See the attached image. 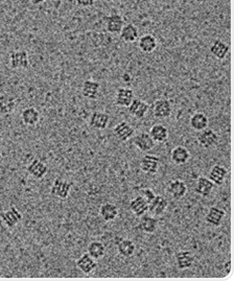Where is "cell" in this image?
Segmentation results:
<instances>
[{
	"label": "cell",
	"mask_w": 234,
	"mask_h": 281,
	"mask_svg": "<svg viewBox=\"0 0 234 281\" xmlns=\"http://www.w3.org/2000/svg\"><path fill=\"white\" fill-rule=\"evenodd\" d=\"M158 225H159L158 219L144 215L141 217L138 226L140 231H142L143 233L153 234L154 232H156V230H157Z\"/></svg>",
	"instance_id": "30"
},
{
	"label": "cell",
	"mask_w": 234,
	"mask_h": 281,
	"mask_svg": "<svg viewBox=\"0 0 234 281\" xmlns=\"http://www.w3.org/2000/svg\"><path fill=\"white\" fill-rule=\"evenodd\" d=\"M169 207V201L164 196H155L149 203V211L154 216H162Z\"/></svg>",
	"instance_id": "20"
},
{
	"label": "cell",
	"mask_w": 234,
	"mask_h": 281,
	"mask_svg": "<svg viewBox=\"0 0 234 281\" xmlns=\"http://www.w3.org/2000/svg\"><path fill=\"white\" fill-rule=\"evenodd\" d=\"M114 136L117 138V140L121 142H126L130 140L134 134H135V130L130 125L128 121H120L113 129Z\"/></svg>",
	"instance_id": "10"
},
{
	"label": "cell",
	"mask_w": 234,
	"mask_h": 281,
	"mask_svg": "<svg viewBox=\"0 0 234 281\" xmlns=\"http://www.w3.org/2000/svg\"><path fill=\"white\" fill-rule=\"evenodd\" d=\"M189 125H191V127L195 131L200 132L208 128L209 119L204 113H202V112H197V113H195L191 117V119H189Z\"/></svg>",
	"instance_id": "34"
},
{
	"label": "cell",
	"mask_w": 234,
	"mask_h": 281,
	"mask_svg": "<svg viewBox=\"0 0 234 281\" xmlns=\"http://www.w3.org/2000/svg\"><path fill=\"white\" fill-rule=\"evenodd\" d=\"M129 208L134 216L137 218H141L149 211V203L146 199L138 195L137 197L131 200Z\"/></svg>",
	"instance_id": "15"
},
{
	"label": "cell",
	"mask_w": 234,
	"mask_h": 281,
	"mask_svg": "<svg viewBox=\"0 0 234 281\" xmlns=\"http://www.w3.org/2000/svg\"><path fill=\"white\" fill-rule=\"evenodd\" d=\"M119 36H120V39L124 42L133 43L138 39L139 30L134 24L128 23V24H125L124 27H122V29L119 32Z\"/></svg>",
	"instance_id": "31"
},
{
	"label": "cell",
	"mask_w": 234,
	"mask_h": 281,
	"mask_svg": "<svg viewBox=\"0 0 234 281\" xmlns=\"http://www.w3.org/2000/svg\"><path fill=\"white\" fill-rule=\"evenodd\" d=\"M138 47L144 53H152L158 47V41L151 33H146L139 38Z\"/></svg>",
	"instance_id": "23"
},
{
	"label": "cell",
	"mask_w": 234,
	"mask_h": 281,
	"mask_svg": "<svg viewBox=\"0 0 234 281\" xmlns=\"http://www.w3.org/2000/svg\"><path fill=\"white\" fill-rule=\"evenodd\" d=\"M149 134L155 143H164L169 139V129L162 123H155L150 129Z\"/></svg>",
	"instance_id": "27"
},
{
	"label": "cell",
	"mask_w": 234,
	"mask_h": 281,
	"mask_svg": "<svg viewBox=\"0 0 234 281\" xmlns=\"http://www.w3.org/2000/svg\"><path fill=\"white\" fill-rule=\"evenodd\" d=\"M226 217V212L218 206H211L205 216V222L213 227H220L224 218Z\"/></svg>",
	"instance_id": "12"
},
{
	"label": "cell",
	"mask_w": 234,
	"mask_h": 281,
	"mask_svg": "<svg viewBox=\"0 0 234 281\" xmlns=\"http://www.w3.org/2000/svg\"><path fill=\"white\" fill-rule=\"evenodd\" d=\"M98 213H99L100 218H102L105 222L109 223V222H113L117 218L119 210L115 204L107 202V203L100 205Z\"/></svg>",
	"instance_id": "29"
},
{
	"label": "cell",
	"mask_w": 234,
	"mask_h": 281,
	"mask_svg": "<svg viewBox=\"0 0 234 281\" xmlns=\"http://www.w3.org/2000/svg\"><path fill=\"white\" fill-rule=\"evenodd\" d=\"M134 145L140 151L143 153H147L152 151L155 148V141L152 139V137L150 136L149 133L146 132H142L137 134L135 137H134Z\"/></svg>",
	"instance_id": "13"
},
{
	"label": "cell",
	"mask_w": 234,
	"mask_h": 281,
	"mask_svg": "<svg viewBox=\"0 0 234 281\" xmlns=\"http://www.w3.org/2000/svg\"><path fill=\"white\" fill-rule=\"evenodd\" d=\"M41 119V113L35 107L25 108L21 112V120L25 126L35 127L37 126Z\"/></svg>",
	"instance_id": "19"
},
{
	"label": "cell",
	"mask_w": 234,
	"mask_h": 281,
	"mask_svg": "<svg viewBox=\"0 0 234 281\" xmlns=\"http://www.w3.org/2000/svg\"><path fill=\"white\" fill-rule=\"evenodd\" d=\"M9 67L13 70H24L29 67V55L24 49L13 50L9 53Z\"/></svg>",
	"instance_id": "1"
},
{
	"label": "cell",
	"mask_w": 234,
	"mask_h": 281,
	"mask_svg": "<svg viewBox=\"0 0 234 281\" xmlns=\"http://www.w3.org/2000/svg\"><path fill=\"white\" fill-rule=\"evenodd\" d=\"M76 268L80 270V271L86 275L91 274L97 267V262L89 255L88 253H84L81 255L77 261L75 262Z\"/></svg>",
	"instance_id": "14"
},
{
	"label": "cell",
	"mask_w": 234,
	"mask_h": 281,
	"mask_svg": "<svg viewBox=\"0 0 234 281\" xmlns=\"http://www.w3.org/2000/svg\"><path fill=\"white\" fill-rule=\"evenodd\" d=\"M171 159L172 162L176 165H183L191 159V153L183 145H178V147L172 150Z\"/></svg>",
	"instance_id": "26"
},
{
	"label": "cell",
	"mask_w": 234,
	"mask_h": 281,
	"mask_svg": "<svg viewBox=\"0 0 234 281\" xmlns=\"http://www.w3.org/2000/svg\"><path fill=\"white\" fill-rule=\"evenodd\" d=\"M215 184L213 183V181L209 178L206 177H199L197 179L196 182V186H195V192L200 195L201 197H208L213 190L215 188Z\"/></svg>",
	"instance_id": "25"
},
{
	"label": "cell",
	"mask_w": 234,
	"mask_h": 281,
	"mask_svg": "<svg viewBox=\"0 0 234 281\" xmlns=\"http://www.w3.org/2000/svg\"><path fill=\"white\" fill-rule=\"evenodd\" d=\"M131 80H132V76L129 73H125L124 75H122V81L124 82H130Z\"/></svg>",
	"instance_id": "39"
},
{
	"label": "cell",
	"mask_w": 234,
	"mask_h": 281,
	"mask_svg": "<svg viewBox=\"0 0 234 281\" xmlns=\"http://www.w3.org/2000/svg\"><path fill=\"white\" fill-rule=\"evenodd\" d=\"M136 251V246L132 240L129 239H122L117 244V252L120 256L125 258H130Z\"/></svg>",
	"instance_id": "32"
},
{
	"label": "cell",
	"mask_w": 234,
	"mask_h": 281,
	"mask_svg": "<svg viewBox=\"0 0 234 281\" xmlns=\"http://www.w3.org/2000/svg\"><path fill=\"white\" fill-rule=\"evenodd\" d=\"M110 115L103 111H95L90 117V126L96 130H105L109 126Z\"/></svg>",
	"instance_id": "21"
},
{
	"label": "cell",
	"mask_w": 234,
	"mask_h": 281,
	"mask_svg": "<svg viewBox=\"0 0 234 281\" xmlns=\"http://www.w3.org/2000/svg\"><path fill=\"white\" fill-rule=\"evenodd\" d=\"M224 269H225V271H226V275H229L232 271V269H231V261H228L225 265H224Z\"/></svg>",
	"instance_id": "37"
},
{
	"label": "cell",
	"mask_w": 234,
	"mask_h": 281,
	"mask_svg": "<svg viewBox=\"0 0 234 281\" xmlns=\"http://www.w3.org/2000/svg\"><path fill=\"white\" fill-rule=\"evenodd\" d=\"M197 140L200 147H202L204 149H211L216 147V145L219 143L220 136L213 129L206 128L203 131H200Z\"/></svg>",
	"instance_id": "3"
},
{
	"label": "cell",
	"mask_w": 234,
	"mask_h": 281,
	"mask_svg": "<svg viewBox=\"0 0 234 281\" xmlns=\"http://www.w3.org/2000/svg\"><path fill=\"white\" fill-rule=\"evenodd\" d=\"M106 2H115V1H117V0H105Z\"/></svg>",
	"instance_id": "41"
},
{
	"label": "cell",
	"mask_w": 234,
	"mask_h": 281,
	"mask_svg": "<svg viewBox=\"0 0 234 281\" xmlns=\"http://www.w3.org/2000/svg\"><path fill=\"white\" fill-rule=\"evenodd\" d=\"M149 110L150 105L140 98H134L131 105L128 107L129 114L137 119H142L146 117Z\"/></svg>",
	"instance_id": "8"
},
{
	"label": "cell",
	"mask_w": 234,
	"mask_h": 281,
	"mask_svg": "<svg viewBox=\"0 0 234 281\" xmlns=\"http://www.w3.org/2000/svg\"><path fill=\"white\" fill-rule=\"evenodd\" d=\"M29 1H30V3L33 4V5H40V4H42L43 2H45L46 0H29Z\"/></svg>",
	"instance_id": "38"
},
{
	"label": "cell",
	"mask_w": 234,
	"mask_h": 281,
	"mask_svg": "<svg viewBox=\"0 0 234 281\" xmlns=\"http://www.w3.org/2000/svg\"><path fill=\"white\" fill-rule=\"evenodd\" d=\"M228 177V170L226 166L222 164H216L210 168L209 171V179L213 181L215 185L221 186L224 184Z\"/></svg>",
	"instance_id": "17"
},
{
	"label": "cell",
	"mask_w": 234,
	"mask_h": 281,
	"mask_svg": "<svg viewBox=\"0 0 234 281\" xmlns=\"http://www.w3.org/2000/svg\"><path fill=\"white\" fill-rule=\"evenodd\" d=\"M191 1H193L194 3H197V4H203L207 1V0H191Z\"/></svg>",
	"instance_id": "40"
},
{
	"label": "cell",
	"mask_w": 234,
	"mask_h": 281,
	"mask_svg": "<svg viewBox=\"0 0 234 281\" xmlns=\"http://www.w3.org/2000/svg\"><path fill=\"white\" fill-rule=\"evenodd\" d=\"M20 100L10 94H0V115L12 114L17 109Z\"/></svg>",
	"instance_id": "9"
},
{
	"label": "cell",
	"mask_w": 234,
	"mask_h": 281,
	"mask_svg": "<svg viewBox=\"0 0 234 281\" xmlns=\"http://www.w3.org/2000/svg\"><path fill=\"white\" fill-rule=\"evenodd\" d=\"M75 3L81 7H90L95 3V0H75Z\"/></svg>",
	"instance_id": "36"
},
{
	"label": "cell",
	"mask_w": 234,
	"mask_h": 281,
	"mask_svg": "<svg viewBox=\"0 0 234 281\" xmlns=\"http://www.w3.org/2000/svg\"><path fill=\"white\" fill-rule=\"evenodd\" d=\"M166 192L173 199L175 200H181L187 194V185L184 181L179 179L171 180L167 184Z\"/></svg>",
	"instance_id": "7"
},
{
	"label": "cell",
	"mask_w": 234,
	"mask_h": 281,
	"mask_svg": "<svg viewBox=\"0 0 234 281\" xmlns=\"http://www.w3.org/2000/svg\"><path fill=\"white\" fill-rule=\"evenodd\" d=\"M160 165V159L155 155H144L140 160V170L148 175L157 174Z\"/></svg>",
	"instance_id": "6"
},
{
	"label": "cell",
	"mask_w": 234,
	"mask_h": 281,
	"mask_svg": "<svg viewBox=\"0 0 234 281\" xmlns=\"http://www.w3.org/2000/svg\"><path fill=\"white\" fill-rule=\"evenodd\" d=\"M125 24H126V22H125L124 17L119 14H112V15H110L106 20V29L110 33L116 35V33L120 32V30L122 29V27H124Z\"/></svg>",
	"instance_id": "24"
},
{
	"label": "cell",
	"mask_w": 234,
	"mask_h": 281,
	"mask_svg": "<svg viewBox=\"0 0 234 281\" xmlns=\"http://www.w3.org/2000/svg\"><path fill=\"white\" fill-rule=\"evenodd\" d=\"M100 84L93 80H87L83 83L82 94L88 99H96L100 93Z\"/></svg>",
	"instance_id": "28"
},
{
	"label": "cell",
	"mask_w": 234,
	"mask_h": 281,
	"mask_svg": "<svg viewBox=\"0 0 234 281\" xmlns=\"http://www.w3.org/2000/svg\"><path fill=\"white\" fill-rule=\"evenodd\" d=\"M87 253L96 262L100 261L106 255V247L102 242H91L87 247Z\"/></svg>",
	"instance_id": "33"
},
{
	"label": "cell",
	"mask_w": 234,
	"mask_h": 281,
	"mask_svg": "<svg viewBox=\"0 0 234 281\" xmlns=\"http://www.w3.org/2000/svg\"><path fill=\"white\" fill-rule=\"evenodd\" d=\"M72 187V183L68 182L63 178H55L50 188V194L61 200H66L70 195V190Z\"/></svg>",
	"instance_id": "2"
},
{
	"label": "cell",
	"mask_w": 234,
	"mask_h": 281,
	"mask_svg": "<svg viewBox=\"0 0 234 281\" xmlns=\"http://www.w3.org/2000/svg\"><path fill=\"white\" fill-rule=\"evenodd\" d=\"M26 172L32 178L41 180L48 173V165L40 159H33L26 166Z\"/></svg>",
	"instance_id": "11"
},
{
	"label": "cell",
	"mask_w": 234,
	"mask_h": 281,
	"mask_svg": "<svg viewBox=\"0 0 234 281\" xmlns=\"http://www.w3.org/2000/svg\"><path fill=\"white\" fill-rule=\"evenodd\" d=\"M173 113V105L170 99L160 98L154 103L153 114L158 119H167Z\"/></svg>",
	"instance_id": "4"
},
{
	"label": "cell",
	"mask_w": 234,
	"mask_h": 281,
	"mask_svg": "<svg viewBox=\"0 0 234 281\" xmlns=\"http://www.w3.org/2000/svg\"><path fill=\"white\" fill-rule=\"evenodd\" d=\"M195 261H196L195 254L189 250L179 251L176 254V265L179 270L191 269L194 266Z\"/></svg>",
	"instance_id": "18"
},
{
	"label": "cell",
	"mask_w": 234,
	"mask_h": 281,
	"mask_svg": "<svg viewBox=\"0 0 234 281\" xmlns=\"http://www.w3.org/2000/svg\"><path fill=\"white\" fill-rule=\"evenodd\" d=\"M139 195L141 196V197H143L144 199L147 200V202L148 203H150V202L155 198V193H154V190L153 189H151V188H143V189H141L140 192H139Z\"/></svg>",
	"instance_id": "35"
},
{
	"label": "cell",
	"mask_w": 234,
	"mask_h": 281,
	"mask_svg": "<svg viewBox=\"0 0 234 281\" xmlns=\"http://www.w3.org/2000/svg\"><path fill=\"white\" fill-rule=\"evenodd\" d=\"M210 53L214 55L215 58L219 59V60H224L228 53H229V45L221 39H217L213 42V44L210 45L209 47Z\"/></svg>",
	"instance_id": "22"
},
{
	"label": "cell",
	"mask_w": 234,
	"mask_h": 281,
	"mask_svg": "<svg viewBox=\"0 0 234 281\" xmlns=\"http://www.w3.org/2000/svg\"><path fill=\"white\" fill-rule=\"evenodd\" d=\"M135 98V93H134L133 90L131 88H126L121 87L116 90L115 94V105L118 107H129L131 103L133 102V99Z\"/></svg>",
	"instance_id": "16"
},
{
	"label": "cell",
	"mask_w": 234,
	"mask_h": 281,
	"mask_svg": "<svg viewBox=\"0 0 234 281\" xmlns=\"http://www.w3.org/2000/svg\"><path fill=\"white\" fill-rule=\"evenodd\" d=\"M2 158V152H1V150H0V159Z\"/></svg>",
	"instance_id": "42"
},
{
	"label": "cell",
	"mask_w": 234,
	"mask_h": 281,
	"mask_svg": "<svg viewBox=\"0 0 234 281\" xmlns=\"http://www.w3.org/2000/svg\"><path fill=\"white\" fill-rule=\"evenodd\" d=\"M0 219H1V222L5 225V227L13 229L22 221L23 217H22V213L15 206H12L7 210L0 213Z\"/></svg>",
	"instance_id": "5"
}]
</instances>
